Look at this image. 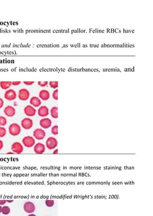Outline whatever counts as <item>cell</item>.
<instances>
[{
	"label": "cell",
	"instance_id": "obj_1",
	"mask_svg": "<svg viewBox=\"0 0 153 216\" xmlns=\"http://www.w3.org/2000/svg\"><path fill=\"white\" fill-rule=\"evenodd\" d=\"M8 131L11 136H17L21 132V127L17 123H12L9 126Z\"/></svg>",
	"mask_w": 153,
	"mask_h": 216
},
{
	"label": "cell",
	"instance_id": "obj_2",
	"mask_svg": "<svg viewBox=\"0 0 153 216\" xmlns=\"http://www.w3.org/2000/svg\"><path fill=\"white\" fill-rule=\"evenodd\" d=\"M58 145V141L57 140L53 137H49L45 143L46 147L49 150H54L56 149Z\"/></svg>",
	"mask_w": 153,
	"mask_h": 216
},
{
	"label": "cell",
	"instance_id": "obj_3",
	"mask_svg": "<svg viewBox=\"0 0 153 216\" xmlns=\"http://www.w3.org/2000/svg\"><path fill=\"white\" fill-rule=\"evenodd\" d=\"M22 142L23 146L26 148H30L34 147L36 144V140L34 137L31 136H26L24 137L22 140Z\"/></svg>",
	"mask_w": 153,
	"mask_h": 216
},
{
	"label": "cell",
	"instance_id": "obj_4",
	"mask_svg": "<svg viewBox=\"0 0 153 216\" xmlns=\"http://www.w3.org/2000/svg\"><path fill=\"white\" fill-rule=\"evenodd\" d=\"M33 136L35 140L38 141H41L45 138L46 133L42 128H37L33 131Z\"/></svg>",
	"mask_w": 153,
	"mask_h": 216
},
{
	"label": "cell",
	"instance_id": "obj_5",
	"mask_svg": "<svg viewBox=\"0 0 153 216\" xmlns=\"http://www.w3.org/2000/svg\"><path fill=\"white\" fill-rule=\"evenodd\" d=\"M11 150L15 154H21L22 153L24 150V148L23 145L18 141L14 142L11 146Z\"/></svg>",
	"mask_w": 153,
	"mask_h": 216
},
{
	"label": "cell",
	"instance_id": "obj_6",
	"mask_svg": "<svg viewBox=\"0 0 153 216\" xmlns=\"http://www.w3.org/2000/svg\"><path fill=\"white\" fill-rule=\"evenodd\" d=\"M30 95V91L26 88L20 89L18 92V97L19 99L22 101H27L29 98Z\"/></svg>",
	"mask_w": 153,
	"mask_h": 216
},
{
	"label": "cell",
	"instance_id": "obj_7",
	"mask_svg": "<svg viewBox=\"0 0 153 216\" xmlns=\"http://www.w3.org/2000/svg\"><path fill=\"white\" fill-rule=\"evenodd\" d=\"M34 125L33 120L30 117H25L21 121V126L22 128L26 130L31 129Z\"/></svg>",
	"mask_w": 153,
	"mask_h": 216
},
{
	"label": "cell",
	"instance_id": "obj_8",
	"mask_svg": "<svg viewBox=\"0 0 153 216\" xmlns=\"http://www.w3.org/2000/svg\"><path fill=\"white\" fill-rule=\"evenodd\" d=\"M17 92L13 89H9L6 90L4 94V98L9 101H12L15 100L17 98Z\"/></svg>",
	"mask_w": 153,
	"mask_h": 216
},
{
	"label": "cell",
	"instance_id": "obj_9",
	"mask_svg": "<svg viewBox=\"0 0 153 216\" xmlns=\"http://www.w3.org/2000/svg\"><path fill=\"white\" fill-rule=\"evenodd\" d=\"M33 150L36 154H42L46 151V146L43 143L38 142L34 145Z\"/></svg>",
	"mask_w": 153,
	"mask_h": 216
},
{
	"label": "cell",
	"instance_id": "obj_10",
	"mask_svg": "<svg viewBox=\"0 0 153 216\" xmlns=\"http://www.w3.org/2000/svg\"><path fill=\"white\" fill-rule=\"evenodd\" d=\"M24 112L26 116L29 117L34 116L37 113V110L32 106L27 105L24 109Z\"/></svg>",
	"mask_w": 153,
	"mask_h": 216
},
{
	"label": "cell",
	"instance_id": "obj_11",
	"mask_svg": "<svg viewBox=\"0 0 153 216\" xmlns=\"http://www.w3.org/2000/svg\"><path fill=\"white\" fill-rule=\"evenodd\" d=\"M37 113L41 117H46L50 114V110L46 106H41L38 109Z\"/></svg>",
	"mask_w": 153,
	"mask_h": 216
},
{
	"label": "cell",
	"instance_id": "obj_12",
	"mask_svg": "<svg viewBox=\"0 0 153 216\" xmlns=\"http://www.w3.org/2000/svg\"><path fill=\"white\" fill-rule=\"evenodd\" d=\"M39 124L42 129H46L51 127L52 121L48 117H44L40 120Z\"/></svg>",
	"mask_w": 153,
	"mask_h": 216
},
{
	"label": "cell",
	"instance_id": "obj_13",
	"mask_svg": "<svg viewBox=\"0 0 153 216\" xmlns=\"http://www.w3.org/2000/svg\"><path fill=\"white\" fill-rule=\"evenodd\" d=\"M3 113L5 116L9 117H12L15 116L16 114V110L14 107L8 105L4 108Z\"/></svg>",
	"mask_w": 153,
	"mask_h": 216
},
{
	"label": "cell",
	"instance_id": "obj_14",
	"mask_svg": "<svg viewBox=\"0 0 153 216\" xmlns=\"http://www.w3.org/2000/svg\"><path fill=\"white\" fill-rule=\"evenodd\" d=\"M24 209L27 213H32L36 210V207L33 203L28 201L26 202L24 205Z\"/></svg>",
	"mask_w": 153,
	"mask_h": 216
},
{
	"label": "cell",
	"instance_id": "obj_15",
	"mask_svg": "<svg viewBox=\"0 0 153 216\" xmlns=\"http://www.w3.org/2000/svg\"><path fill=\"white\" fill-rule=\"evenodd\" d=\"M51 95L50 91L47 90L43 89L40 91L38 93V97L44 101H47L50 98Z\"/></svg>",
	"mask_w": 153,
	"mask_h": 216
},
{
	"label": "cell",
	"instance_id": "obj_16",
	"mask_svg": "<svg viewBox=\"0 0 153 216\" xmlns=\"http://www.w3.org/2000/svg\"><path fill=\"white\" fill-rule=\"evenodd\" d=\"M29 103L31 106L35 108L40 107L42 104V102L38 97L33 96L30 99Z\"/></svg>",
	"mask_w": 153,
	"mask_h": 216
},
{
	"label": "cell",
	"instance_id": "obj_17",
	"mask_svg": "<svg viewBox=\"0 0 153 216\" xmlns=\"http://www.w3.org/2000/svg\"><path fill=\"white\" fill-rule=\"evenodd\" d=\"M12 86V82L1 81L0 82V87L4 90H7Z\"/></svg>",
	"mask_w": 153,
	"mask_h": 216
},
{
	"label": "cell",
	"instance_id": "obj_18",
	"mask_svg": "<svg viewBox=\"0 0 153 216\" xmlns=\"http://www.w3.org/2000/svg\"><path fill=\"white\" fill-rule=\"evenodd\" d=\"M50 114L51 117L54 119L58 118V108L57 107H53L50 110Z\"/></svg>",
	"mask_w": 153,
	"mask_h": 216
},
{
	"label": "cell",
	"instance_id": "obj_19",
	"mask_svg": "<svg viewBox=\"0 0 153 216\" xmlns=\"http://www.w3.org/2000/svg\"><path fill=\"white\" fill-rule=\"evenodd\" d=\"M7 118L3 116H0V126H4L7 125Z\"/></svg>",
	"mask_w": 153,
	"mask_h": 216
},
{
	"label": "cell",
	"instance_id": "obj_20",
	"mask_svg": "<svg viewBox=\"0 0 153 216\" xmlns=\"http://www.w3.org/2000/svg\"><path fill=\"white\" fill-rule=\"evenodd\" d=\"M10 208L8 206H3L1 208V213L3 215H8L10 213Z\"/></svg>",
	"mask_w": 153,
	"mask_h": 216
},
{
	"label": "cell",
	"instance_id": "obj_21",
	"mask_svg": "<svg viewBox=\"0 0 153 216\" xmlns=\"http://www.w3.org/2000/svg\"><path fill=\"white\" fill-rule=\"evenodd\" d=\"M7 134V130L4 126H0V138H3Z\"/></svg>",
	"mask_w": 153,
	"mask_h": 216
},
{
	"label": "cell",
	"instance_id": "obj_22",
	"mask_svg": "<svg viewBox=\"0 0 153 216\" xmlns=\"http://www.w3.org/2000/svg\"><path fill=\"white\" fill-rule=\"evenodd\" d=\"M51 133L54 136H56L58 134V125H54L51 127Z\"/></svg>",
	"mask_w": 153,
	"mask_h": 216
},
{
	"label": "cell",
	"instance_id": "obj_23",
	"mask_svg": "<svg viewBox=\"0 0 153 216\" xmlns=\"http://www.w3.org/2000/svg\"><path fill=\"white\" fill-rule=\"evenodd\" d=\"M49 84L51 88L53 89H57L58 87V82H50Z\"/></svg>",
	"mask_w": 153,
	"mask_h": 216
},
{
	"label": "cell",
	"instance_id": "obj_24",
	"mask_svg": "<svg viewBox=\"0 0 153 216\" xmlns=\"http://www.w3.org/2000/svg\"><path fill=\"white\" fill-rule=\"evenodd\" d=\"M52 97L53 99L56 101L58 100V89H55L53 91L52 94Z\"/></svg>",
	"mask_w": 153,
	"mask_h": 216
},
{
	"label": "cell",
	"instance_id": "obj_25",
	"mask_svg": "<svg viewBox=\"0 0 153 216\" xmlns=\"http://www.w3.org/2000/svg\"><path fill=\"white\" fill-rule=\"evenodd\" d=\"M45 204L48 207H52L54 205V201L53 200H46L45 201Z\"/></svg>",
	"mask_w": 153,
	"mask_h": 216
},
{
	"label": "cell",
	"instance_id": "obj_26",
	"mask_svg": "<svg viewBox=\"0 0 153 216\" xmlns=\"http://www.w3.org/2000/svg\"><path fill=\"white\" fill-rule=\"evenodd\" d=\"M49 84L48 82H38V86L41 87H45L46 86H47Z\"/></svg>",
	"mask_w": 153,
	"mask_h": 216
},
{
	"label": "cell",
	"instance_id": "obj_27",
	"mask_svg": "<svg viewBox=\"0 0 153 216\" xmlns=\"http://www.w3.org/2000/svg\"><path fill=\"white\" fill-rule=\"evenodd\" d=\"M23 83L27 86H31V85H32L35 83V82L34 81H24V82H23Z\"/></svg>",
	"mask_w": 153,
	"mask_h": 216
},
{
	"label": "cell",
	"instance_id": "obj_28",
	"mask_svg": "<svg viewBox=\"0 0 153 216\" xmlns=\"http://www.w3.org/2000/svg\"><path fill=\"white\" fill-rule=\"evenodd\" d=\"M21 83V82L20 81L12 82V85H13L14 86H18L19 85H20Z\"/></svg>",
	"mask_w": 153,
	"mask_h": 216
},
{
	"label": "cell",
	"instance_id": "obj_29",
	"mask_svg": "<svg viewBox=\"0 0 153 216\" xmlns=\"http://www.w3.org/2000/svg\"><path fill=\"white\" fill-rule=\"evenodd\" d=\"M4 101L3 100L2 98H1V97H0V109L2 108V107L4 106Z\"/></svg>",
	"mask_w": 153,
	"mask_h": 216
},
{
	"label": "cell",
	"instance_id": "obj_30",
	"mask_svg": "<svg viewBox=\"0 0 153 216\" xmlns=\"http://www.w3.org/2000/svg\"><path fill=\"white\" fill-rule=\"evenodd\" d=\"M3 146H4L3 142L2 140H0V150L2 149V148H3Z\"/></svg>",
	"mask_w": 153,
	"mask_h": 216
},
{
	"label": "cell",
	"instance_id": "obj_31",
	"mask_svg": "<svg viewBox=\"0 0 153 216\" xmlns=\"http://www.w3.org/2000/svg\"><path fill=\"white\" fill-rule=\"evenodd\" d=\"M6 202V200H0V205H3Z\"/></svg>",
	"mask_w": 153,
	"mask_h": 216
},
{
	"label": "cell",
	"instance_id": "obj_32",
	"mask_svg": "<svg viewBox=\"0 0 153 216\" xmlns=\"http://www.w3.org/2000/svg\"><path fill=\"white\" fill-rule=\"evenodd\" d=\"M58 153H59V151H58V149H55L53 151V154H58Z\"/></svg>",
	"mask_w": 153,
	"mask_h": 216
},
{
	"label": "cell",
	"instance_id": "obj_33",
	"mask_svg": "<svg viewBox=\"0 0 153 216\" xmlns=\"http://www.w3.org/2000/svg\"><path fill=\"white\" fill-rule=\"evenodd\" d=\"M6 154H14L15 153L13 152H12V151H9Z\"/></svg>",
	"mask_w": 153,
	"mask_h": 216
},
{
	"label": "cell",
	"instance_id": "obj_34",
	"mask_svg": "<svg viewBox=\"0 0 153 216\" xmlns=\"http://www.w3.org/2000/svg\"><path fill=\"white\" fill-rule=\"evenodd\" d=\"M6 200V202H7L8 203H12L14 201L13 200Z\"/></svg>",
	"mask_w": 153,
	"mask_h": 216
},
{
	"label": "cell",
	"instance_id": "obj_35",
	"mask_svg": "<svg viewBox=\"0 0 153 216\" xmlns=\"http://www.w3.org/2000/svg\"><path fill=\"white\" fill-rule=\"evenodd\" d=\"M17 105H18V104H17V102H15L14 103V106L15 107L17 106Z\"/></svg>",
	"mask_w": 153,
	"mask_h": 216
},
{
	"label": "cell",
	"instance_id": "obj_36",
	"mask_svg": "<svg viewBox=\"0 0 153 216\" xmlns=\"http://www.w3.org/2000/svg\"><path fill=\"white\" fill-rule=\"evenodd\" d=\"M28 216H36V215H35V214H31L29 215Z\"/></svg>",
	"mask_w": 153,
	"mask_h": 216
},
{
	"label": "cell",
	"instance_id": "obj_37",
	"mask_svg": "<svg viewBox=\"0 0 153 216\" xmlns=\"http://www.w3.org/2000/svg\"><path fill=\"white\" fill-rule=\"evenodd\" d=\"M1 208H2V207H1V206H0V213L1 212Z\"/></svg>",
	"mask_w": 153,
	"mask_h": 216
}]
</instances>
